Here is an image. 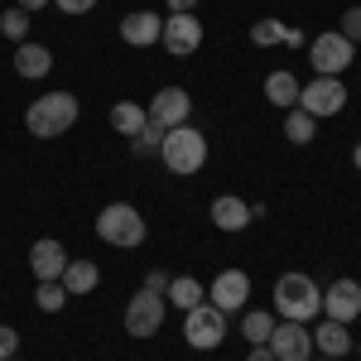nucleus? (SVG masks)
I'll list each match as a JSON object with an SVG mask.
<instances>
[{
  "instance_id": "obj_1",
  "label": "nucleus",
  "mask_w": 361,
  "mask_h": 361,
  "mask_svg": "<svg viewBox=\"0 0 361 361\" xmlns=\"http://www.w3.org/2000/svg\"><path fill=\"white\" fill-rule=\"evenodd\" d=\"M78 97L73 92H49V97H39V102H29V111H25V126H29V135H39V140H58V135H68L73 126H78Z\"/></svg>"
},
{
  "instance_id": "obj_2",
  "label": "nucleus",
  "mask_w": 361,
  "mask_h": 361,
  "mask_svg": "<svg viewBox=\"0 0 361 361\" xmlns=\"http://www.w3.org/2000/svg\"><path fill=\"white\" fill-rule=\"evenodd\" d=\"M318 308H323V289H318L308 275L289 270V275L275 279V313H279V318H289V323H308Z\"/></svg>"
},
{
  "instance_id": "obj_3",
  "label": "nucleus",
  "mask_w": 361,
  "mask_h": 361,
  "mask_svg": "<svg viewBox=\"0 0 361 361\" xmlns=\"http://www.w3.org/2000/svg\"><path fill=\"white\" fill-rule=\"evenodd\" d=\"M159 159H164L169 173H197V169L207 164V140H202V130H197L193 121L188 126H173V130H164V145H159Z\"/></svg>"
},
{
  "instance_id": "obj_4",
  "label": "nucleus",
  "mask_w": 361,
  "mask_h": 361,
  "mask_svg": "<svg viewBox=\"0 0 361 361\" xmlns=\"http://www.w3.org/2000/svg\"><path fill=\"white\" fill-rule=\"evenodd\" d=\"M97 236H102L106 246L130 250V246L145 241V217H140L130 202H106V207L97 212Z\"/></svg>"
},
{
  "instance_id": "obj_5",
  "label": "nucleus",
  "mask_w": 361,
  "mask_h": 361,
  "mask_svg": "<svg viewBox=\"0 0 361 361\" xmlns=\"http://www.w3.org/2000/svg\"><path fill=\"white\" fill-rule=\"evenodd\" d=\"M183 337H188V347H197V352H212L217 342L226 337V313L217 304H202L188 308V318H183Z\"/></svg>"
},
{
  "instance_id": "obj_6",
  "label": "nucleus",
  "mask_w": 361,
  "mask_h": 361,
  "mask_svg": "<svg viewBox=\"0 0 361 361\" xmlns=\"http://www.w3.org/2000/svg\"><path fill=\"white\" fill-rule=\"evenodd\" d=\"M352 58H357V44H347L337 29L318 34V39L308 44V63L318 68V78H337V73H347V68H352Z\"/></svg>"
},
{
  "instance_id": "obj_7",
  "label": "nucleus",
  "mask_w": 361,
  "mask_h": 361,
  "mask_svg": "<svg viewBox=\"0 0 361 361\" xmlns=\"http://www.w3.org/2000/svg\"><path fill=\"white\" fill-rule=\"evenodd\" d=\"M347 106V87L342 78H313V82L299 87V111H308L313 121H328Z\"/></svg>"
},
{
  "instance_id": "obj_8",
  "label": "nucleus",
  "mask_w": 361,
  "mask_h": 361,
  "mask_svg": "<svg viewBox=\"0 0 361 361\" xmlns=\"http://www.w3.org/2000/svg\"><path fill=\"white\" fill-rule=\"evenodd\" d=\"M164 313H169V299H164V294L140 289L135 299L126 304V333H130V337H154L159 328H164Z\"/></svg>"
},
{
  "instance_id": "obj_9",
  "label": "nucleus",
  "mask_w": 361,
  "mask_h": 361,
  "mask_svg": "<svg viewBox=\"0 0 361 361\" xmlns=\"http://www.w3.org/2000/svg\"><path fill=\"white\" fill-rule=\"evenodd\" d=\"M270 357L275 361H308L313 357V333H308V323H275V333H270Z\"/></svg>"
},
{
  "instance_id": "obj_10",
  "label": "nucleus",
  "mask_w": 361,
  "mask_h": 361,
  "mask_svg": "<svg viewBox=\"0 0 361 361\" xmlns=\"http://www.w3.org/2000/svg\"><path fill=\"white\" fill-rule=\"evenodd\" d=\"M145 111H149V121H159L164 130H173V126H188L193 121V97L183 87H159Z\"/></svg>"
},
{
  "instance_id": "obj_11",
  "label": "nucleus",
  "mask_w": 361,
  "mask_h": 361,
  "mask_svg": "<svg viewBox=\"0 0 361 361\" xmlns=\"http://www.w3.org/2000/svg\"><path fill=\"white\" fill-rule=\"evenodd\" d=\"M159 44H164L173 58L197 54V44H202V25H197V15H169V20H164V34H159Z\"/></svg>"
},
{
  "instance_id": "obj_12",
  "label": "nucleus",
  "mask_w": 361,
  "mask_h": 361,
  "mask_svg": "<svg viewBox=\"0 0 361 361\" xmlns=\"http://www.w3.org/2000/svg\"><path fill=\"white\" fill-rule=\"evenodd\" d=\"M246 299H250V275L246 270H222V275L212 279V289H207V304H217L222 313L246 308Z\"/></svg>"
},
{
  "instance_id": "obj_13",
  "label": "nucleus",
  "mask_w": 361,
  "mask_h": 361,
  "mask_svg": "<svg viewBox=\"0 0 361 361\" xmlns=\"http://www.w3.org/2000/svg\"><path fill=\"white\" fill-rule=\"evenodd\" d=\"M29 270H34V279H63V270H68L63 241H54V236L34 241V246H29Z\"/></svg>"
},
{
  "instance_id": "obj_14",
  "label": "nucleus",
  "mask_w": 361,
  "mask_h": 361,
  "mask_svg": "<svg viewBox=\"0 0 361 361\" xmlns=\"http://www.w3.org/2000/svg\"><path fill=\"white\" fill-rule=\"evenodd\" d=\"M323 313H328L333 323H352L361 313V284L357 279H337L333 289L323 294Z\"/></svg>"
},
{
  "instance_id": "obj_15",
  "label": "nucleus",
  "mask_w": 361,
  "mask_h": 361,
  "mask_svg": "<svg viewBox=\"0 0 361 361\" xmlns=\"http://www.w3.org/2000/svg\"><path fill=\"white\" fill-rule=\"evenodd\" d=\"M159 34H164V20H159L154 10H130V15L121 20V39H126L130 49H149V44H159Z\"/></svg>"
},
{
  "instance_id": "obj_16",
  "label": "nucleus",
  "mask_w": 361,
  "mask_h": 361,
  "mask_svg": "<svg viewBox=\"0 0 361 361\" xmlns=\"http://www.w3.org/2000/svg\"><path fill=\"white\" fill-rule=\"evenodd\" d=\"M212 226H222V231H246L250 226V202L222 193L217 202H212Z\"/></svg>"
},
{
  "instance_id": "obj_17",
  "label": "nucleus",
  "mask_w": 361,
  "mask_h": 361,
  "mask_svg": "<svg viewBox=\"0 0 361 361\" xmlns=\"http://www.w3.org/2000/svg\"><path fill=\"white\" fill-rule=\"evenodd\" d=\"M299 78H294V73H289V68H279V73H270V78H265V102H270V106H289V111H294V106H299Z\"/></svg>"
},
{
  "instance_id": "obj_18",
  "label": "nucleus",
  "mask_w": 361,
  "mask_h": 361,
  "mask_svg": "<svg viewBox=\"0 0 361 361\" xmlns=\"http://www.w3.org/2000/svg\"><path fill=\"white\" fill-rule=\"evenodd\" d=\"M15 73H20V78H44V73H54V54H49V49H44V44H20V49H15Z\"/></svg>"
},
{
  "instance_id": "obj_19",
  "label": "nucleus",
  "mask_w": 361,
  "mask_h": 361,
  "mask_svg": "<svg viewBox=\"0 0 361 361\" xmlns=\"http://www.w3.org/2000/svg\"><path fill=\"white\" fill-rule=\"evenodd\" d=\"M68 294H92L97 284H102V270L92 265V260H68V270H63V279H58Z\"/></svg>"
},
{
  "instance_id": "obj_20",
  "label": "nucleus",
  "mask_w": 361,
  "mask_h": 361,
  "mask_svg": "<svg viewBox=\"0 0 361 361\" xmlns=\"http://www.w3.org/2000/svg\"><path fill=\"white\" fill-rule=\"evenodd\" d=\"M250 44H260V49H270V44H304V34L289 25H279V20H260V25H250Z\"/></svg>"
},
{
  "instance_id": "obj_21",
  "label": "nucleus",
  "mask_w": 361,
  "mask_h": 361,
  "mask_svg": "<svg viewBox=\"0 0 361 361\" xmlns=\"http://www.w3.org/2000/svg\"><path fill=\"white\" fill-rule=\"evenodd\" d=\"M313 347L323 352V357H342V352H352V333H347V323H323L318 333H313Z\"/></svg>"
},
{
  "instance_id": "obj_22",
  "label": "nucleus",
  "mask_w": 361,
  "mask_h": 361,
  "mask_svg": "<svg viewBox=\"0 0 361 361\" xmlns=\"http://www.w3.org/2000/svg\"><path fill=\"white\" fill-rule=\"evenodd\" d=\"M164 299L173 308H183V313H188V308H197L202 299H207V289H202L193 275H173V279H169V294H164Z\"/></svg>"
},
{
  "instance_id": "obj_23",
  "label": "nucleus",
  "mask_w": 361,
  "mask_h": 361,
  "mask_svg": "<svg viewBox=\"0 0 361 361\" xmlns=\"http://www.w3.org/2000/svg\"><path fill=\"white\" fill-rule=\"evenodd\" d=\"M145 121H149V111H145L140 102H116V106H111V126L121 130V135H130V140L140 135Z\"/></svg>"
},
{
  "instance_id": "obj_24",
  "label": "nucleus",
  "mask_w": 361,
  "mask_h": 361,
  "mask_svg": "<svg viewBox=\"0 0 361 361\" xmlns=\"http://www.w3.org/2000/svg\"><path fill=\"white\" fill-rule=\"evenodd\" d=\"M270 333H275V318H270V313H260V308H246V313H241V337H246L250 347H265Z\"/></svg>"
},
{
  "instance_id": "obj_25",
  "label": "nucleus",
  "mask_w": 361,
  "mask_h": 361,
  "mask_svg": "<svg viewBox=\"0 0 361 361\" xmlns=\"http://www.w3.org/2000/svg\"><path fill=\"white\" fill-rule=\"evenodd\" d=\"M313 135H318V121L308 111L294 106V111L284 116V140H289V145H313Z\"/></svg>"
},
{
  "instance_id": "obj_26",
  "label": "nucleus",
  "mask_w": 361,
  "mask_h": 361,
  "mask_svg": "<svg viewBox=\"0 0 361 361\" xmlns=\"http://www.w3.org/2000/svg\"><path fill=\"white\" fill-rule=\"evenodd\" d=\"M34 304L44 308V313H58V308L68 304V289H63L58 279H39V289H34Z\"/></svg>"
},
{
  "instance_id": "obj_27",
  "label": "nucleus",
  "mask_w": 361,
  "mask_h": 361,
  "mask_svg": "<svg viewBox=\"0 0 361 361\" xmlns=\"http://www.w3.org/2000/svg\"><path fill=\"white\" fill-rule=\"evenodd\" d=\"M0 34H5V39H15V44H25V34H29V15L20 10V5L0 15Z\"/></svg>"
},
{
  "instance_id": "obj_28",
  "label": "nucleus",
  "mask_w": 361,
  "mask_h": 361,
  "mask_svg": "<svg viewBox=\"0 0 361 361\" xmlns=\"http://www.w3.org/2000/svg\"><path fill=\"white\" fill-rule=\"evenodd\" d=\"M159 145H164V126H159V121H145L140 135H135V149H140V154H149V149H159Z\"/></svg>"
},
{
  "instance_id": "obj_29",
  "label": "nucleus",
  "mask_w": 361,
  "mask_h": 361,
  "mask_svg": "<svg viewBox=\"0 0 361 361\" xmlns=\"http://www.w3.org/2000/svg\"><path fill=\"white\" fill-rule=\"evenodd\" d=\"M347 44H361V5H352L347 15H342V29H337Z\"/></svg>"
},
{
  "instance_id": "obj_30",
  "label": "nucleus",
  "mask_w": 361,
  "mask_h": 361,
  "mask_svg": "<svg viewBox=\"0 0 361 361\" xmlns=\"http://www.w3.org/2000/svg\"><path fill=\"white\" fill-rule=\"evenodd\" d=\"M15 352H20V333L0 323V361H5V357H15Z\"/></svg>"
},
{
  "instance_id": "obj_31",
  "label": "nucleus",
  "mask_w": 361,
  "mask_h": 361,
  "mask_svg": "<svg viewBox=\"0 0 361 361\" xmlns=\"http://www.w3.org/2000/svg\"><path fill=\"white\" fill-rule=\"evenodd\" d=\"M169 279H173V275H164V270H149V275H145V289H149V294H169Z\"/></svg>"
},
{
  "instance_id": "obj_32",
  "label": "nucleus",
  "mask_w": 361,
  "mask_h": 361,
  "mask_svg": "<svg viewBox=\"0 0 361 361\" xmlns=\"http://www.w3.org/2000/svg\"><path fill=\"white\" fill-rule=\"evenodd\" d=\"M54 5L63 10V15H87V10H92L97 0H54Z\"/></svg>"
},
{
  "instance_id": "obj_33",
  "label": "nucleus",
  "mask_w": 361,
  "mask_h": 361,
  "mask_svg": "<svg viewBox=\"0 0 361 361\" xmlns=\"http://www.w3.org/2000/svg\"><path fill=\"white\" fill-rule=\"evenodd\" d=\"M193 5H197V0H169V10H173V15H193Z\"/></svg>"
},
{
  "instance_id": "obj_34",
  "label": "nucleus",
  "mask_w": 361,
  "mask_h": 361,
  "mask_svg": "<svg viewBox=\"0 0 361 361\" xmlns=\"http://www.w3.org/2000/svg\"><path fill=\"white\" fill-rule=\"evenodd\" d=\"M15 5H20L25 15H34V10H44V5H54V0H15Z\"/></svg>"
},
{
  "instance_id": "obj_35",
  "label": "nucleus",
  "mask_w": 361,
  "mask_h": 361,
  "mask_svg": "<svg viewBox=\"0 0 361 361\" xmlns=\"http://www.w3.org/2000/svg\"><path fill=\"white\" fill-rule=\"evenodd\" d=\"M250 361H275V357H270V347H255V352H250Z\"/></svg>"
},
{
  "instance_id": "obj_36",
  "label": "nucleus",
  "mask_w": 361,
  "mask_h": 361,
  "mask_svg": "<svg viewBox=\"0 0 361 361\" xmlns=\"http://www.w3.org/2000/svg\"><path fill=\"white\" fill-rule=\"evenodd\" d=\"M352 164H357V169H361V145H357V149H352Z\"/></svg>"
},
{
  "instance_id": "obj_37",
  "label": "nucleus",
  "mask_w": 361,
  "mask_h": 361,
  "mask_svg": "<svg viewBox=\"0 0 361 361\" xmlns=\"http://www.w3.org/2000/svg\"><path fill=\"white\" fill-rule=\"evenodd\" d=\"M308 361H313V357H308ZM323 361H337V357H323Z\"/></svg>"
},
{
  "instance_id": "obj_38",
  "label": "nucleus",
  "mask_w": 361,
  "mask_h": 361,
  "mask_svg": "<svg viewBox=\"0 0 361 361\" xmlns=\"http://www.w3.org/2000/svg\"><path fill=\"white\" fill-rule=\"evenodd\" d=\"M5 361H20V357H5Z\"/></svg>"
}]
</instances>
